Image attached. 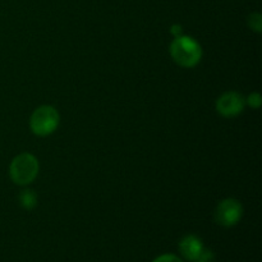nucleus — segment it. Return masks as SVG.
Listing matches in <instances>:
<instances>
[{"label":"nucleus","mask_w":262,"mask_h":262,"mask_svg":"<svg viewBox=\"0 0 262 262\" xmlns=\"http://www.w3.org/2000/svg\"><path fill=\"white\" fill-rule=\"evenodd\" d=\"M169 51L173 60L183 68H193L201 61L202 58L201 45L189 36L182 35L174 37Z\"/></svg>","instance_id":"nucleus-1"},{"label":"nucleus","mask_w":262,"mask_h":262,"mask_svg":"<svg viewBox=\"0 0 262 262\" xmlns=\"http://www.w3.org/2000/svg\"><path fill=\"white\" fill-rule=\"evenodd\" d=\"M40 165L32 154L23 152L15 156L9 166V176L13 183L18 186H27L31 184L38 176Z\"/></svg>","instance_id":"nucleus-2"},{"label":"nucleus","mask_w":262,"mask_h":262,"mask_svg":"<svg viewBox=\"0 0 262 262\" xmlns=\"http://www.w3.org/2000/svg\"><path fill=\"white\" fill-rule=\"evenodd\" d=\"M59 122H60V115L58 110L51 105H42L38 106L31 115L30 127L36 136L46 137L55 132Z\"/></svg>","instance_id":"nucleus-3"},{"label":"nucleus","mask_w":262,"mask_h":262,"mask_svg":"<svg viewBox=\"0 0 262 262\" xmlns=\"http://www.w3.org/2000/svg\"><path fill=\"white\" fill-rule=\"evenodd\" d=\"M243 216V206L238 200L225 199L215 210V222L225 228L237 225Z\"/></svg>","instance_id":"nucleus-4"},{"label":"nucleus","mask_w":262,"mask_h":262,"mask_svg":"<svg viewBox=\"0 0 262 262\" xmlns=\"http://www.w3.org/2000/svg\"><path fill=\"white\" fill-rule=\"evenodd\" d=\"M246 99L241 94L234 91L225 92L217 99L216 110L225 118H233L239 115L245 110Z\"/></svg>","instance_id":"nucleus-5"},{"label":"nucleus","mask_w":262,"mask_h":262,"mask_svg":"<svg viewBox=\"0 0 262 262\" xmlns=\"http://www.w3.org/2000/svg\"><path fill=\"white\" fill-rule=\"evenodd\" d=\"M178 248L182 257L186 258L187 261L194 262L200 260V257H201L202 252L205 250V246L201 238L193 234H188L182 238L178 245Z\"/></svg>","instance_id":"nucleus-6"},{"label":"nucleus","mask_w":262,"mask_h":262,"mask_svg":"<svg viewBox=\"0 0 262 262\" xmlns=\"http://www.w3.org/2000/svg\"><path fill=\"white\" fill-rule=\"evenodd\" d=\"M19 204L25 210L35 209L37 205V196L32 189H25L19 194Z\"/></svg>","instance_id":"nucleus-7"},{"label":"nucleus","mask_w":262,"mask_h":262,"mask_svg":"<svg viewBox=\"0 0 262 262\" xmlns=\"http://www.w3.org/2000/svg\"><path fill=\"white\" fill-rule=\"evenodd\" d=\"M247 25L252 31H255V32L257 33H261L262 32V15L257 12L250 14L247 18Z\"/></svg>","instance_id":"nucleus-8"},{"label":"nucleus","mask_w":262,"mask_h":262,"mask_svg":"<svg viewBox=\"0 0 262 262\" xmlns=\"http://www.w3.org/2000/svg\"><path fill=\"white\" fill-rule=\"evenodd\" d=\"M261 96L260 94H257V92H253V94H251L250 96L246 99V104L248 105V106H251L252 109H258V107L261 106Z\"/></svg>","instance_id":"nucleus-9"},{"label":"nucleus","mask_w":262,"mask_h":262,"mask_svg":"<svg viewBox=\"0 0 262 262\" xmlns=\"http://www.w3.org/2000/svg\"><path fill=\"white\" fill-rule=\"evenodd\" d=\"M152 262H183L181 257L173 255V253H164V255L158 256Z\"/></svg>","instance_id":"nucleus-10"},{"label":"nucleus","mask_w":262,"mask_h":262,"mask_svg":"<svg viewBox=\"0 0 262 262\" xmlns=\"http://www.w3.org/2000/svg\"><path fill=\"white\" fill-rule=\"evenodd\" d=\"M170 32H171V35L174 36V37H178V36H182V35H183V33H182V26L181 25L171 26Z\"/></svg>","instance_id":"nucleus-11"},{"label":"nucleus","mask_w":262,"mask_h":262,"mask_svg":"<svg viewBox=\"0 0 262 262\" xmlns=\"http://www.w3.org/2000/svg\"><path fill=\"white\" fill-rule=\"evenodd\" d=\"M194 262H202V261H194Z\"/></svg>","instance_id":"nucleus-12"}]
</instances>
